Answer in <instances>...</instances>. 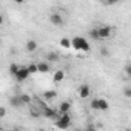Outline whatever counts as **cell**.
<instances>
[{
    "label": "cell",
    "mask_w": 131,
    "mask_h": 131,
    "mask_svg": "<svg viewBox=\"0 0 131 131\" xmlns=\"http://www.w3.org/2000/svg\"><path fill=\"white\" fill-rule=\"evenodd\" d=\"M26 70H28L29 76H31V74H37V63H31V65H28Z\"/></svg>",
    "instance_id": "19"
},
{
    "label": "cell",
    "mask_w": 131,
    "mask_h": 131,
    "mask_svg": "<svg viewBox=\"0 0 131 131\" xmlns=\"http://www.w3.org/2000/svg\"><path fill=\"white\" fill-rule=\"evenodd\" d=\"M54 122H56L54 125H56L57 129L65 131V129H68L70 125H71V116H70V114H59V117H57Z\"/></svg>",
    "instance_id": "2"
},
{
    "label": "cell",
    "mask_w": 131,
    "mask_h": 131,
    "mask_svg": "<svg viewBox=\"0 0 131 131\" xmlns=\"http://www.w3.org/2000/svg\"><path fill=\"white\" fill-rule=\"evenodd\" d=\"M9 131H22L20 128H13V129H9Z\"/></svg>",
    "instance_id": "27"
},
{
    "label": "cell",
    "mask_w": 131,
    "mask_h": 131,
    "mask_svg": "<svg viewBox=\"0 0 131 131\" xmlns=\"http://www.w3.org/2000/svg\"><path fill=\"white\" fill-rule=\"evenodd\" d=\"M6 114H8V110L5 106H0V119H3Z\"/></svg>",
    "instance_id": "22"
},
{
    "label": "cell",
    "mask_w": 131,
    "mask_h": 131,
    "mask_svg": "<svg viewBox=\"0 0 131 131\" xmlns=\"http://www.w3.org/2000/svg\"><path fill=\"white\" fill-rule=\"evenodd\" d=\"M60 59V56L57 54V52H48L46 54V62L48 63H51V62H57Z\"/></svg>",
    "instance_id": "15"
},
{
    "label": "cell",
    "mask_w": 131,
    "mask_h": 131,
    "mask_svg": "<svg viewBox=\"0 0 131 131\" xmlns=\"http://www.w3.org/2000/svg\"><path fill=\"white\" fill-rule=\"evenodd\" d=\"M83 131H97V128H96L93 123H88V125H86V128H85Z\"/></svg>",
    "instance_id": "24"
},
{
    "label": "cell",
    "mask_w": 131,
    "mask_h": 131,
    "mask_svg": "<svg viewBox=\"0 0 131 131\" xmlns=\"http://www.w3.org/2000/svg\"><path fill=\"white\" fill-rule=\"evenodd\" d=\"M19 82H25L28 77H29V73H28V70H26V67H20L19 68V71H17V74L14 76Z\"/></svg>",
    "instance_id": "6"
},
{
    "label": "cell",
    "mask_w": 131,
    "mask_h": 131,
    "mask_svg": "<svg viewBox=\"0 0 131 131\" xmlns=\"http://www.w3.org/2000/svg\"><path fill=\"white\" fill-rule=\"evenodd\" d=\"M71 48L76 51H83V52H90V49H91V46L85 37H73L71 39Z\"/></svg>",
    "instance_id": "1"
},
{
    "label": "cell",
    "mask_w": 131,
    "mask_h": 131,
    "mask_svg": "<svg viewBox=\"0 0 131 131\" xmlns=\"http://www.w3.org/2000/svg\"><path fill=\"white\" fill-rule=\"evenodd\" d=\"M123 94H125V97H126V99H129V97H131V88H129V86H125Z\"/></svg>",
    "instance_id": "23"
},
{
    "label": "cell",
    "mask_w": 131,
    "mask_h": 131,
    "mask_svg": "<svg viewBox=\"0 0 131 131\" xmlns=\"http://www.w3.org/2000/svg\"><path fill=\"white\" fill-rule=\"evenodd\" d=\"M19 100H20L22 105H29L31 103V96L26 94V93H22V94H19Z\"/></svg>",
    "instance_id": "13"
},
{
    "label": "cell",
    "mask_w": 131,
    "mask_h": 131,
    "mask_svg": "<svg viewBox=\"0 0 131 131\" xmlns=\"http://www.w3.org/2000/svg\"><path fill=\"white\" fill-rule=\"evenodd\" d=\"M19 68H20V67H19V65H17V63H11V65H9V68H8V71H9V74H11V76L14 77V76L17 74V71H19Z\"/></svg>",
    "instance_id": "18"
},
{
    "label": "cell",
    "mask_w": 131,
    "mask_h": 131,
    "mask_svg": "<svg viewBox=\"0 0 131 131\" xmlns=\"http://www.w3.org/2000/svg\"><path fill=\"white\" fill-rule=\"evenodd\" d=\"M100 54H102V56H110V51H108V48L102 46V48H100Z\"/></svg>",
    "instance_id": "26"
},
{
    "label": "cell",
    "mask_w": 131,
    "mask_h": 131,
    "mask_svg": "<svg viewBox=\"0 0 131 131\" xmlns=\"http://www.w3.org/2000/svg\"><path fill=\"white\" fill-rule=\"evenodd\" d=\"M125 74L129 77L131 76V63H126V67H125Z\"/></svg>",
    "instance_id": "25"
},
{
    "label": "cell",
    "mask_w": 131,
    "mask_h": 131,
    "mask_svg": "<svg viewBox=\"0 0 131 131\" xmlns=\"http://www.w3.org/2000/svg\"><path fill=\"white\" fill-rule=\"evenodd\" d=\"M25 49H26L28 52H34V51L37 49V42H36V40H28L26 45H25Z\"/></svg>",
    "instance_id": "12"
},
{
    "label": "cell",
    "mask_w": 131,
    "mask_h": 131,
    "mask_svg": "<svg viewBox=\"0 0 131 131\" xmlns=\"http://www.w3.org/2000/svg\"><path fill=\"white\" fill-rule=\"evenodd\" d=\"M108 108H110L108 100H106V99L99 97V102H97V111H108Z\"/></svg>",
    "instance_id": "10"
},
{
    "label": "cell",
    "mask_w": 131,
    "mask_h": 131,
    "mask_svg": "<svg viewBox=\"0 0 131 131\" xmlns=\"http://www.w3.org/2000/svg\"><path fill=\"white\" fill-rule=\"evenodd\" d=\"M49 22L54 26H63L65 25V20H63V17H62L60 13H51L49 14Z\"/></svg>",
    "instance_id": "5"
},
{
    "label": "cell",
    "mask_w": 131,
    "mask_h": 131,
    "mask_svg": "<svg viewBox=\"0 0 131 131\" xmlns=\"http://www.w3.org/2000/svg\"><path fill=\"white\" fill-rule=\"evenodd\" d=\"M97 102H99V97H94V99L91 100V108H93L94 111H97Z\"/></svg>",
    "instance_id": "21"
},
{
    "label": "cell",
    "mask_w": 131,
    "mask_h": 131,
    "mask_svg": "<svg viewBox=\"0 0 131 131\" xmlns=\"http://www.w3.org/2000/svg\"><path fill=\"white\" fill-rule=\"evenodd\" d=\"M56 97H57V93L52 91V90H48V91L43 93V99H45V100H52V99H56Z\"/></svg>",
    "instance_id": "14"
},
{
    "label": "cell",
    "mask_w": 131,
    "mask_h": 131,
    "mask_svg": "<svg viewBox=\"0 0 131 131\" xmlns=\"http://www.w3.org/2000/svg\"><path fill=\"white\" fill-rule=\"evenodd\" d=\"M60 46H62V48H67V49H70V48H71V40H70L68 37H63V39H60Z\"/></svg>",
    "instance_id": "17"
},
{
    "label": "cell",
    "mask_w": 131,
    "mask_h": 131,
    "mask_svg": "<svg viewBox=\"0 0 131 131\" xmlns=\"http://www.w3.org/2000/svg\"><path fill=\"white\" fill-rule=\"evenodd\" d=\"M74 131H83V129H80V128H77V129H74Z\"/></svg>",
    "instance_id": "29"
},
{
    "label": "cell",
    "mask_w": 131,
    "mask_h": 131,
    "mask_svg": "<svg viewBox=\"0 0 131 131\" xmlns=\"http://www.w3.org/2000/svg\"><path fill=\"white\" fill-rule=\"evenodd\" d=\"M63 79H65V71H62V70L56 71V74L52 76V82H54V83H60Z\"/></svg>",
    "instance_id": "11"
},
{
    "label": "cell",
    "mask_w": 131,
    "mask_h": 131,
    "mask_svg": "<svg viewBox=\"0 0 131 131\" xmlns=\"http://www.w3.org/2000/svg\"><path fill=\"white\" fill-rule=\"evenodd\" d=\"M90 37H91L93 40H99V34H97V28H93V29L90 31Z\"/></svg>",
    "instance_id": "20"
},
{
    "label": "cell",
    "mask_w": 131,
    "mask_h": 131,
    "mask_svg": "<svg viewBox=\"0 0 131 131\" xmlns=\"http://www.w3.org/2000/svg\"><path fill=\"white\" fill-rule=\"evenodd\" d=\"M90 94H91V88H90V85L83 83V85L79 86V96H80V99H86V97H90Z\"/></svg>",
    "instance_id": "7"
},
{
    "label": "cell",
    "mask_w": 131,
    "mask_h": 131,
    "mask_svg": "<svg viewBox=\"0 0 131 131\" xmlns=\"http://www.w3.org/2000/svg\"><path fill=\"white\" fill-rule=\"evenodd\" d=\"M49 70H51V67H49V63H48V62H39V63H37V73L46 74Z\"/></svg>",
    "instance_id": "8"
},
{
    "label": "cell",
    "mask_w": 131,
    "mask_h": 131,
    "mask_svg": "<svg viewBox=\"0 0 131 131\" xmlns=\"http://www.w3.org/2000/svg\"><path fill=\"white\" fill-rule=\"evenodd\" d=\"M0 43H2V42H0Z\"/></svg>",
    "instance_id": "30"
},
{
    "label": "cell",
    "mask_w": 131,
    "mask_h": 131,
    "mask_svg": "<svg viewBox=\"0 0 131 131\" xmlns=\"http://www.w3.org/2000/svg\"><path fill=\"white\" fill-rule=\"evenodd\" d=\"M97 34H99V40H106V39H111L113 36V28L110 25H102L97 28Z\"/></svg>",
    "instance_id": "3"
},
{
    "label": "cell",
    "mask_w": 131,
    "mask_h": 131,
    "mask_svg": "<svg viewBox=\"0 0 131 131\" xmlns=\"http://www.w3.org/2000/svg\"><path fill=\"white\" fill-rule=\"evenodd\" d=\"M40 116H43L45 119H51V120H56L57 117H59V113H57V110H54V108H51V106H43L42 108V113H40Z\"/></svg>",
    "instance_id": "4"
},
{
    "label": "cell",
    "mask_w": 131,
    "mask_h": 131,
    "mask_svg": "<svg viewBox=\"0 0 131 131\" xmlns=\"http://www.w3.org/2000/svg\"><path fill=\"white\" fill-rule=\"evenodd\" d=\"M70 110H71V103L70 102H62L59 105V114H70Z\"/></svg>",
    "instance_id": "9"
},
{
    "label": "cell",
    "mask_w": 131,
    "mask_h": 131,
    "mask_svg": "<svg viewBox=\"0 0 131 131\" xmlns=\"http://www.w3.org/2000/svg\"><path fill=\"white\" fill-rule=\"evenodd\" d=\"M2 23H3V17H2V16H0V25H2Z\"/></svg>",
    "instance_id": "28"
},
{
    "label": "cell",
    "mask_w": 131,
    "mask_h": 131,
    "mask_svg": "<svg viewBox=\"0 0 131 131\" xmlns=\"http://www.w3.org/2000/svg\"><path fill=\"white\" fill-rule=\"evenodd\" d=\"M9 105H11L13 108H20L22 103H20V100H19V96H13V97L9 99Z\"/></svg>",
    "instance_id": "16"
}]
</instances>
